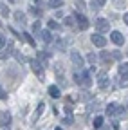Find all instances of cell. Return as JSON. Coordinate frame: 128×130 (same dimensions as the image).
I'll return each mask as SVG.
<instances>
[{
    "label": "cell",
    "mask_w": 128,
    "mask_h": 130,
    "mask_svg": "<svg viewBox=\"0 0 128 130\" xmlns=\"http://www.w3.org/2000/svg\"><path fill=\"white\" fill-rule=\"evenodd\" d=\"M70 60H72V63H74V67H78V69H81L83 67V58H81V54L79 53H70Z\"/></svg>",
    "instance_id": "cell-4"
},
{
    "label": "cell",
    "mask_w": 128,
    "mask_h": 130,
    "mask_svg": "<svg viewBox=\"0 0 128 130\" xmlns=\"http://www.w3.org/2000/svg\"><path fill=\"white\" fill-rule=\"evenodd\" d=\"M22 38H24V40H25V42H27L29 45H33V47L36 45V42L33 40V36H31V35H29V32H24V35H22Z\"/></svg>",
    "instance_id": "cell-15"
},
{
    "label": "cell",
    "mask_w": 128,
    "mask_h": 130,
    "mask_svg": "<svg viewBox=\"0 0 128 130\" xmlns=\"http://www.w3.org/2000/svg\"><path fill=\"white\" fill-rule=\"evenodd\" d=\"M90 42L96 45V47H105L106 45V38H103L101 32H96V35L90 36Z\"/></svg>",
    "instance_id": "cell-3"
},
{
    "label": "cell",
    "mask_w": 128,
    "mask_h": 130,
    "mask_svg": "<svg viewBox=\"0 0 128 130\" xmlns=\"http://www.w3.org/2000/svg\"><path fill=\"white\" fill-rule=\"evenodd\" d=\"M114 4H116L117 9H123L124 7V0H114Z\"/></svg>",
    "instance_id": "cell-29"
},
{
    "label": "cell",
    "mask_w": 128,
    "mask_h": 130,
    "mask_svg": "<svg viewBox=\"0 0 128 130\" xmlns=\"http://www.w3.org/2000/svg\"><path fill=\"white\" fill-rule=\"evenodd\" d=\"M47 58H49V54H47V53H43V51H42V53H38V60H40L43 65L47 63Z\"/></svg>",
    "instance_id": "cell-22"
},
{
    "label": "cell",
    "mask_w": 128,
    "mask_h": 130,
    "mask_svg": "<svg viewBox=\"0 0 128 130\" xmlns=\"http://www.w3.org/2000/svg\"><path fill=\"white\" fill-rule=\"evenodd\" d=\"M14 20H16L18 24H25V14L22 11H16V13H14Z\"/></svg>",
    "instance_id": "cell-13"
},
{
    "label": "cell",
    "mask_w": 128,
    "mask_h": 130,
    "mask_svg": "<svg viewBox=\"0 0 128 130\" xmlns=\"http://www.w3.org/2000/svg\"><path fill=\"white\" fill-rule=\"evenodd\" d=\"M61 4H63V0H49V7H52V9L61 7Z\"/></svg>",
    "instance_id": "cell-16"
},
{
    "label": "cell",
    "mask_w": 128,
    "mask_h": 130,
    "mask_svg": "<svg viewBox=\"0 0 128 130\" xmlns=\"http://www.w3.org/2000/svg\"><path fill=\"white\" fill-rule=\"evenodd\" d=\"M121 56H123V54H121L119 51H112V58H114V60H121Z\"/></svg>",
    "instance_id": "cell-31"
},
{
    "label": "cell",
    "mask_w": 128,
    "mask_h": 130,
    "mask_svg": "<svg viewBox=\"0 0 128 130\" xmlns=\"http://www.w3.org/2000/svg\"><path fill=\"white\" fill-rule=\"evenodd\" d=\"M90 9H92V11H98V9H99V6L96 4V0H92V2H90Z\"/></svg>",
    "instance_id": "cell-33"
},
{
    "label": "cell",
    "mask_w": 128,
    "mask_h": 130,
    "mask_svg": "<svg viewBox=\"0 0 128 130\" xmlns=\"http://www.w3.org/2000/svg\"><path fill=\"white\" fill-rule=\"evenodd\" d=\"M119 85H121V87H128V76H121Z\"/></svg>",
    "instance_id": "cell-28"
},
{
    "label": "cell",
    "mask_w": 128,
    "mask_h": 130,
    "mask_svg": "<svg viewBox=\"0 0 128 130\" xmlns=\"http://www.w3.org/2000/svg\"><path fill=\"white\" fill-rule=\"evenodd\" d=\"M112 128H114V130H117V128H119V125H117V121H114V123H112Z\"/></svg>",
    "instance_id": "cell-40"
},
{
    "label": "cell",
    "mask_w": 128,
    "mask_h": 130,
    "mask_svg": "<svg viewBox=\"0 0 128 130\" xmlns=\"http://www.w3.org/2000/svg\"><path fill=\"white\" fill-rule=\"evenodd\" d=\"M74 79H76V83H78V85H81L83 89H88V87H90V83H92V79H90L88 72H85L83 69L76 71V74H74Z\"/></svg>",
    "instance_id": "cell-1"
},
{
    "label": "cell",
    "mask_w": 128,
    "mask_h": 130,
    "mask_svg": "<svg viewBox=\"0 0 128 130\" xmlns=\"http://www.w3.org/2000/svg\"><path fill=\"white\" fill-rule=\"evenodd\" d=\"M63 123H67V125H70V123H72V118H70V116H67L65 119H63Z\"/></svg>",
    "instance_id": "cell-38"
},
{
    "label": "cell",
    "mask_w": 128,
    "mask_h": 130,
    "mask_svg": "<svg viewBox=\"0 0 128 130\" xmlns=\"http://www.w3.org/2000/svg\"><path fill=\"white\" fill-rule=\"evenodd\" d=\"M0 13H2L4 18H7V16H9V9H7V6H2V4H0Z\"/></svg>",
    "instance_id": "cell-23"
},
{
    "label": "cell",
    "mask_w": 128,
    "mask_h": 130,
    "mask_svg": "<svg viewBox=\"0 0 128 130\" xmlns=\"http://www.w3.org/2000/svg\"><path fill=\"white\" fill-rule=\"evenodd\" d=\"M76 9L78 11H83L85 9V2H83V0H78V2H76Z\"/></svg>",
    "instance_id": "cell-27"
},
{
    "label": "cell",
    "mask_w": 128,
    "mask_h": 130,
    "mask_svg": "<svg viewBox=\"0 0 128 130\" xmlns=\"http://www.w3.org/2000/svg\"><path fill=\"white\" fill-rule=\"evenodd\" d=\"M33 31H40V22H38V20L33 24Z\"/></svg>",
    "instance_id": "cell-36"
},
{
    "label": "cell",
    "mask_w": 128,
    "mask_h": 130,
    "mask_svg": "<svg viewBox=\"0 0 128 130\" xmlns=\"http://www.w3.org/2000/svg\"><path fill=\"white\" fill-rule=\"evenodd\" d=\"M40 13H42V11H40L38 7H31V14H34V16H40Z\"/></svg>",
    "instance_id": "cell-32"
},
{
    "label": "cell",
    "mask_w": 128,
    "mask_h": 130,
    "mask_svg": "<svg viewBox=\"0 0 128 130\" xmlns=\"http://www.w3.org/2000/svg\"><path fill=\"white\" fill-rule=\"evenodd\" d=\"M108 27H110L108 20H105V18H99V20H96V29H98L99 32H106V31H108Z\"/></svg>",
    "instance_id": "cell-5"
},
{
    "label": "cell",
    "mask_w": 128,
    "mask_h": 130,
    "mask_svg": "<svg viewBox=\"0 0 128 130\" xmlns=\"http://www.w3.org/2000/svg\"><path fill=\"white\" fill-rule=\"evenodd\" d=\"M13 56H14V58H16V60H18L20 63H22V61L25 60V58H24V54H20V51H13Z\"/></svg>",
    "instance_id": "cell-25"
},
{
    "label": "cell",
    "mask_w": 128,
    "mask_h": 130,
    "mask_svg": "<svg viewBox=\"0 0 128 130\" xmlns=\"http://www.w3.org/2000/svg\"><path fill=\"white\" fill-rule=\"evenodd\" d=\"M79 101H90L92 100V96H90V92H87V90H83L81 94H79V98H78Z\"/></svg>",
    "instance_id": "cell-14"
},
{
    "label": "cell",
    "mask_w": 128,
    "mask_h": 130,
    "mask_svg": "<svg viewBox=\"0 0 128 130\" xmlns=\"http://www.w3.org/2000/svg\"><path fill=\"white\" fill-rule=\"evenodd\" d=\"M87 60H88V61H90V63H92V65H94V63H96V61H98V56H96V54H94V53H90V54H88V56H87Z\"/></svg>",
    "instance_id": "cell-26"
},
{
    "label": "cell",
    "mask_w": 128,
    "mask_h": 130,
    "mask_svg": "<svg viewBox=\"0 0 128 130\" xmlns=\"http://www.w3.org/2000/svg\"><path fill=\"white\" fill-rule=\"evenodd\" d=\"M43 107H45L43 103H40V105H38V110L34 112V116H33V121H36V119H38V118L42 116V110H43Z\"/></svg>",
    "instance_id": "cell-20"
},
{
    "label": "cell",
    "mask_w": 128,
    "mask_h": 130,
    "mask_svg": "<svg viewBox=\"0 0 128 130\" xmlns=\"http://www.w3.org/2000/svg\"><path fill=\"white\" fill-rule=\"evenodd\" d=\"M31 67H33V71L38 74V78H40V79H43V78H45V72H43V63H42L40 60H31Z\"/></svg>",
    "instance_id": "cell-2"
},
{
    "label": "cell",
    "mask_w": 128,
    "mask_h": 130,
    "mask_svg": "<svg viewBox=\"0 0 128 130\" xmlns=\"http://www.w3.org/2000/svg\"><path fill=\"white\" fill-rule=\"evenodd\" d=\"M65 25L67 27H74L76 25V18L74 16H65Z\"/></svg>",
    "instance_id": "cell-17"
},
{
    "label": "cell",
    "mask_w": 128,
    "mask_h": 130,
    "mask_svg": "<svg viewBox=\"0 0 128 130\" xmlns=\"http://www.w3.org/2000/svg\"><path fill=\"white\" fill-rule=\"evenodd\" d=\"M56 130H63V128H61V126H58V128H56Z\"/></svg>",
    "instance_id": "cell-41"
},
{
    "label": "cell",
    "mask_w": 128,
    "mask_h": 130,
    "mask_svg": "<svg viewBox=\"0 0 128 130\" xmlns=\"http://www.w3.org/2000/svg\"><path fill=\"white\" fill-rule=\"evenodd\" d=\"M116 108H117L116 103H110V105L106 107V114H108V116H114V114H116Z\"/></svg>",
    "instance_id": "cell-19"
},
{
    "label": "cell",
    "mask_w": 128,
    "mask_h": 130,
    "mask_svg": "<svg viewBox=\"0 0 128 130\" xmlns=\"http://www.w3.org/2000/svg\"><path fill=\"white\" fill-rule=\"evenodd\" d=\"M47 25H49V29H60V25H58L54 20H49V24H47Z\"/></svg>",
    "instance_id": "cell-30"
},
{
    "label": "cell",
    "mask_w": 128,
    "mask_h": 130,
    "mask_svg": "<svg viewBox=\"0 0 128 130\" xmlns=\"http://www.w3.org/2000/svg\"><path fill=\"white\" fill-rule=\"evenodd\" d=\"M96 4H98L99 7H103V6L106 4V0H96Z\"/></svg>",
    "instance_id": "cell-37"
},
{
    "label": "cell",
    "mask_w": 128,
    "mask_h": 130,
    "mask_svg": "<svg viewBox=\"0 0 128 130\" xmlns=\"http://www.w3.org/2000/svg\"><path fill=\"white\" fill-rule=\"evenodd\" d=\"M101 61L105 63V67H108V65L114 61V58H112V53H101Z\"/></svg>",
    "instance_id": "cell-11"
},
{
    "label": "cell",
    "mask_w": 128,
    "mask_h": 130,
    "mask_svg": "<svg viewBox=\"0 0 128 130\" xmlns=\"http://www.w3.org/2000/svg\"><path fill=\"white\" fill-rule=\"evenodd\" d=\"M9 56H13V47H7V49H0V60H7Z\"/></svg>",
    "instance_id": "cell-10"
},
{
    "label": "cell",
    "mask_w": 128,
    "mask_h": 130,
    "mask_svg": "<svg viewBox=\"0 0 128 130\" xmlns=\"http://www.w3.org/2000/svg\"><path fill=\"white\" fill-rule=\"evenodd\" d=\"M9 2H13V4H14V2H16V0H9Z\"/></svg>",
    "instance_id": "cell-42"
},
{
    "label": "cell",
    "mask_w": 128,
    "mask_h": 130,
    "mask_svg": "<svg viewBox=\"0 0 128 130\" xmlns=\"http://www.w3.org/2000/svg\"><path fill=\"white\" fill-rule=\"evenodd\" d=\"M0 98H2V100H6V98H7V94H6V90H4L2 87H0Z\"/></svg>",
    "instance_id": "cell-35"
},
{
    "label": "cell",
    "mask_w": 128,
    "mask_h": 130,
    "mask_svg": "<svg viewBox=\"0 0 128 130\" xmlns=\"http://www.w3.org/2000/svg\"><path fill=\"white\" fill-rule=\"evenodd\" d=\"M40 38H42L45 43H52V42H54V38H52V35H51V29H49V31H42V32H40Z\"/></svg>",
    "instance_id": "cell-9"
},
{
    "label": "cell",
    "mask_w": 128,
    "mask_h": 130,
    "mask_svg": "<svg viewBox=\"0 0 128 130\" xmlns=\"http://www.w3.org/2000/svg\"><path fill=\"white\" fill-rule=\"evenodd\" d=\"M101 125H103V118L98 116V118L94 119V128H101Z\"/></svg>",
    "instance_id": "cell-24"
},
{
    "label": "cell",
    "mask_w": 128,
    "mask_h": 130,
    "mask_svg": "<svg viewBox=\"0 0 128 130\" xmlns=\"http://www.w3.org/2000/svg\"><path fill=\"white\" fill-rule=\"evenodd\" d=\"M49 94H51V98L58 100V98H60V89H58L56 85H51V87H49Z\"/></svg>",
    "instance_id": "cell-12"
},
{
    "label": "cell",
    "mask_w": 128,
    "mask_h": 130,
    "mask_svg": "<svg viewBox=\"0 0 128 130\" xmlns=\"http://www.w3.org/2000/svg\"><path fill=\"white\" fill-rule=\"evenodd\" d=\"M4 45H6V36L2 35V32H0V49H2Z\"/></svg>",
    "instance_id": "cell-34"
},
{
    "label": "cell",
    "mask_w": 128,
    "mask_h": 130,
    "mask_svg": "<svg viewBox=\"0 0 128 130\" xmlns=\"http://www.w3.org/2000/svg\"><path fill=\"white\" fill-rule=\"evenodd\" d=\"M76 24H78L79 31H85V29H88V20L85 18L83 14H79V16H78V20H76Z\"/></svg>",
    "instance_id": "cell-8"
},
{
    "label": "cell",
    "mask_w": 128,
    "mask_h": 130,
    "mask_svg": "<svg viewBox=\"0 0 128 130\" xmlns=\"http://www.w3.org/2000/svg\"><path fill=\"white\" fill-rule=\"evenodd\" d=\"M11 123V114L7 112V110H2V112H0V126H7Z\"/></svg>",
    "instance_id": "cell-6"
},
{
    "label": "cell",
    "mask_w": 128,
    "mask_h": 130,
    "mask_svg": "<svg viewBox=\"0 0 128 130\" xmlns=\"http://www.w3.org/2000/svg\"><path fill=\"white\" fill-rule=\"evenodd\" d=\"M123 20H124V24L128 25V13H124V14H123Z\"/></svg>",
    "instance_id": "cell-39"
},
{
    "label": "cell",
    "mask_w": 128,
    "mask_h": 130,
    "mask_svg": "<svg viewBox=\"0 0 128 130\" xmlns=\"http://www.w3.org/2000/svg\"><path fill=\"white\" fill-rule=\"evenodd\" d=\"M0 25H2V24H0Z\"/></svg>",
    "instance_id": "cell-43"
},
{
    "label": "cell",
    "mask_w": 128,
    "mask_h": 130,
    "mask_svg": "<svg viewBox=\"0 0 128 130\" xmlns=\"http://www.w3.org/2000/svg\"><path fill=\"white\" fill-rule=\"evenodd\" d=\"M119 76H128V63H121V67H119Z\"/></svg>",
    "instance_id": "cell-18"
},
{
    "label": "cell",
    "mask_w": 128,
    "mask_h": 130,
    "mask_svg": "<svg viewBox=\"0 0 128 130\" xmlns=\"http://www.w3.org/2000/svg\"><path fill=\"white\" fill-rule=\"evenodd\" d=\"M114 116H117V118H124V116H126V112H124V108H123V107H119V105H117Z\"/></svg>",
    "instance_id": "cell-21"
},
{
    "label": "cell",
    "mask_w": 128,
    "mask_h": 130,
    "mask_svg": "<svg viewBox=\"0 0 128 130\" xmlns=\"http://www.w3.org/2000/svg\"><path fill=\"white\" fill-rule=\"evenodd\" d=\"M110 40L114 42L116 45H123V43H124V38H123V35H121L119 31H114V32H112V35H110Z\"/></svg>",
    "instance_id": "cell-7"
}]
</instances>
